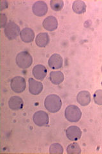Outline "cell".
I'll use <instances>...</instances> for the list:
<instances>
[{"label":"cell","mask_w":102,"mask_h":154,"mask_svg":"<svg viewBox=\"0 0 102 154\" xmlns=\"http://www.w3.org/2000/svg\"><path fill=\"white\" fill-rule=\"evenodd\" d=\"M44 105L48 112L55 113L61 109L62 101L59 96L56 94H50L46 97Z\"/></svg>","instance_id":"obj_1"},{"label":"cell","mask_w":102,"mask_h":154,"mask_svg":"<svg viewBox=\"0 0 102 154\" xmlns=\"http://www.w3.org/2000/svg\"><path fill=\"white\" fill-rule=\"evenodd\" d=\"M65 118L68 121L71 123L78 122L82 117L80 109L75 105H70L65 110Z\"/></svg>","instance_id":"obj_2"},{"label":"cell","mask_w":102,"mask_h":154,"mask_svg":"<svg viewBox=\"0 0 102 154\" xmlns=\"http://www.w3.org/2000/svg\"><path fill=\"white\" fill-rule=\"evenodd\" d=\"M33 63L32 56L28 51H21L16 57V64L22 69H27Z\"/></svg>","instance_id":"obj_3"},{"label":"cell","mask_w":102,"mask_h":154,"mask_svg":"<svg viewBox=\"0 0 102 154\" xmlns=\"http://www.w3.org/2000/svg\"><path fill=\"white\" fill-rule=\"evenodd\" d=\"M4 35L9 40H14L20 34V28L13 21H10L4 28Z\"/></svg>","instance_id":"obj_4"},{"label":"cell","mask_w":102,"mask_h":154,"mask_svg":"<svg viewBox=\"0 0 102 154\" xmlns=\"http://www.w3.org/2000/svg\"><path fill=\"white\" fill-rule=\"evenodd\" d=\"M12 90L16 93H21L26 88V82L24 78L20 76L13 77L10 82Z\"/></svg>","instance_id":"obj_5"},{"label":"cell","mask_w":102,"mask_h":154,"mask_svg":"<svg viewBox=\"0 0 102 154\" xmlns=\"http://www.w3.org/2000/svg\"><path fill=\"white\" fill-rule=\"evenodd\" d=\"M33 122L39 127H43L49 122V117L47 113L43 110L36 112L33 115Z\"/></svg>","instance_id":"obj_6"},{"label":"cell","mask_w":102,"mask_h":154,"mask_svg":"<svg viewBox=\"0 0 102 154\" xmlns=\"http://www.w3.org/2000/svg\"><path fill=\"white\" fill-rule=\"evenodd\" d=\"M33 14L38 17L44 16L47 13L48 6L45 2L38 1L33 4L32 7Z\"/></svg>","instance_id":"obj_7"},{"label":"cell","mask_w":102,"mask_h":154,"mask_svg":"<svg viewBox=\"0 0 102 154\" xmlns=\"http://www.w3.org/2000/svg\"><path fill=\"white\" fill-rule=\"evenodd\" d=\"M66 135L67 138L70 141H77L80 139L82 136V131L79 127L70 126L66 129Z\"/></svg>","instance_id":"obj_8"},{"label":"cell","mask_w":102,"mask_h":154,"mask_svg":"<svg viewBox=\"0 0 102 154\" xmlns=\"http://www.w3.org/2000/svg\"><path fill=\"white\" fill-rule=\"evenodd\" d=\"M63 60L62 57L57 54H54L51 56L48 61V64L52 69H60L63 66Z\"/></svg>","instance_id":"obj_9"},{"label":"cell","mask_w":102,"mask_h":154,"mask_svg":"<svg viewBox=\"0 0 102 154\" xmlns=\"http://www.w3.org/2000/svg\"><path fill=\"white\" fill-rule=\"evenodd\" d=\"M43 86L42 82L36 81L33 78L29 79V91L33 95H38L42 93Z\"/></svg>","instance_id":"obj_10"},{"label":"cell","mask_w":102,"mask_h":154,"mask_svg":"<svg viewBox=\"0 0 102 154\" xmlns=\"http://www.w3.org/2000/svg\"><path fill=\"white\" fill-rule=\"evenodd\" d=\"M43 27L46 30L52 32L57 28L58 22L57 19L54 16H48L47 17L42 23Z\"/></svg>","instance_id":"obj_11"},{"label":"cell","mask_w":102,"mask_h":154,"mask_svg":"<svg viewBox=\"0 0 102 154\" xmlns=\"http://www.w3.org/2000/svg\"><path fill=\"white\" fill-rule=\"evenodd\" d=\"M47 73L46 67L42 64L36 65L33 69V75L36 79L38 80H43L45 78Z\"/></svg>","instance_id":"obj_12"},{"label":"cell","mask_w":102,"mask_h":154,"mask_svg":"<svg viewBox=\"0 0 102 154\" xmlns=\"http://www.w3.org/2000/svg\"><path fill=\"white\" fill-rule=\"evenodd\" d=\"M91 94L89 91H82L77 96V101L81 106H87L91 102Z\"/></svg>","instance_id":"obj_13"},{"label":"cell","mask_w":102,"mask_h":154,"mask_svg":"<svg viewBox=\"0 0 102 154\" xmlns=\"http://www.w3.org/2000/svg\"><path fill=\"white\" fill-rule=\"evenodd\" d=\"M35 33L30 28H24L21 31L20 37L21 40L26 43H30L35 38Z\"/></svg>","instance_id":"obj_14"},{"label":"cell","mask_w":102,"mask_h":154,"mask_svg":"<svg viewBox=\"0 0 102 154\" xmlns=\"http://www.w3.org/2000/svg\"><path fill=\"white\" fill-rule=\"evenodd\" d=\"M24 105L22 99L19 96H14L9 99L8 106L9 107L14 110L22 109Z\"/></svg>","instance_id":"obj_15"},{"label":"cell","mask_w":102,"mask_h":154,"mask_svg":"<svg viewBox=\"0 0 102 154\" xmlns=\"http://www.w3.org/2000/svg\"><path fill=\"white\" fill-rule=\"evenodd\" d=\"M50 41L49 35L47 33H40L36 37L35 42L36 45L40 48L45 47Z\"/></svg>","instance_id":"obj_16"},{"label":"cell","mask_w":102,"mask_h":154,"mask_svg":"<svg viewBox=\"0 0 102 154\" xmlns=\"http://www.w3.org/2000/svg\"><path fill=\"white\" fill-rule=\"evenodd\" d=\"M49 79L51 82L54 85H60L64 81V75L61 71H52L49 75Z\"/></svg>","instance_id":"obj_17"},{"label":"cell","mask_w":102,"mask_h":154,"mask_svg":"<svg viewBox=\"0 0 102 154\" xmlns=\"http://www.w3.org/2000/svg\"><path fill=\"white\" fill-rule=\"evenodd\" d=\"M72 9L77 14H82L86 11V5L84 2L77 0L73 3Z\"/></svg>","instance_id":"obj_18"},{"label":"cell","mask_w":102,"mask_h":154,"mask_svg":"<svg viewBox=\"0 0 102 154\" xmlns=\"http://www.w3.org/2000/svg\"><path fill=\"white\" fill-rule=\"evenodd\" d=\"M66 152L68 154H79L81 153V148L78 143H73L67 146Z\"/></svg>","instance_id":"obj_19"},{"label":"cell","mask_w":102,"mask_h":154,"mask_svg":"<svg viewBox=\"0 0 102 154\" xmlns=\"http://www.w3.org/2000/svg\"><path fill=\"white\" fill-rule=\"evenodd\" d=\"M64 149L60 143H53L50 146L49 153L52 154H62Z\"/></svg>","instance_id":"obj_20"},{"label":"cell","mask_w":102,"mask_h":154,"mask_svg":"<svg viewBox=\"0 0 102 154\" xmlns=\"http://www.w3.org/2000/svg\"><path fill=\"white\" fill-rule=\"evenodd\" d=\"M51 7L54 11L59 12L64 7V2L62 0H52L50 2Z\"/></svg>","instance_id":"obj_21"},{"label":"cell","mask_w":102,"mask_h":154,"mask_svg":"<svg viewBox=\"0 0 102 154\" xmlns=\"http://www.w3.org/2000/svg\"><path fill=\"white\" fill-rule=\"evenodd\" d=\"M93 99L96 104L102 105V90L98 89L95 91L93 95Z\"/></svg>","instance_id":"obj_22"},{"label":"cell","mask_w":102,"mask_h":154,"mask_svg":"<svg viewBox=\"0 0 102 154\" xmlns=\"http://www.w3.org/2000/svg\"><path fill=\"white\" fill-rule=\"evenodd\" d=\"M1 28H5L7 26V17L6 15L4 14H1Z\"/></svg>","instance_id":"obj_23"},{"label":"cell","mask_w":102,"mask_h":154,"mask_svg":"<svg viewBox=\"0 0 102 154\" xmlns=\"http://www.w3.org/2000/svg\"><path fill=\"white\" fill-rule=\"evenodd\" d=\"M101 73H102V66H101Z\"/></svg>","instance_id":"obj_24"},{"label":"cell","mask_w":102,"mask_h":154,"mask_svg":"<svg viewBox=\"0 0 102 154\" xmlns=\"http://www.w3.org/2000/svg\"><path fill=\"white\" fill-rule=\"evenodd\" d=\"M101 85H102V82H101Z\"/></svg>","instance_id":"obj_25"}]
</instances>
